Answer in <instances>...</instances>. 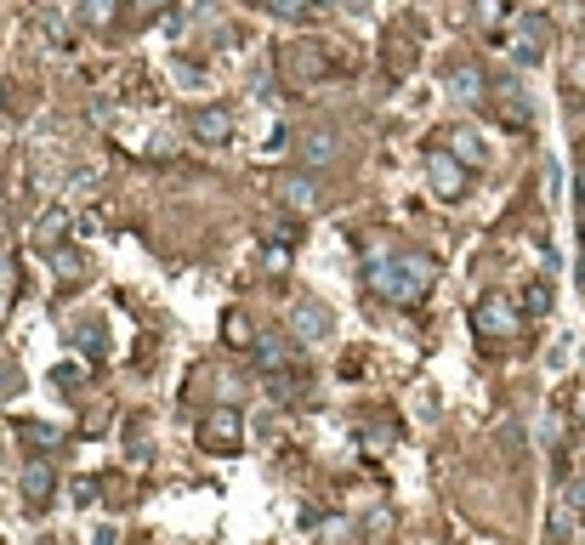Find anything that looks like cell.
I'll return each instance as SVG.
<instances>
[{
	"label": "cell",
	"instance_id": "obj_12",
	"mask_svg": "<svg viewBox=\"0 0 585 545\" xmlns=\"http://www.w3.org/2000/svg\"><path fill=\"white\" fill-rule=\"evenodd\" d=\"M495 91H500V97H495L500 120H506V125H517V131H523V125L534 120V114H529V97H523V86H517V80H500Z\"/></svg>",
	"mask_w": 585,
	"mask_h": 545
},
{
	"label": "cell",
	"instance_id": "obj_27",
	"mask_svg": "<svg viewBox=\"0 0 585 545\" xmlns=\"http://www.w3.org/2000/svg\"><path fill=\"white\" fill-rule=\"evenodd\" d=\"M580 239H585V233H580Z\"/></svg>",
	"mask_w": 585,
	"mask_h": 545
},
{
	"label": "cell",
	"instance_id": "obj_2",
	"mask_svg": "<svg viewBox=\"0 0 585 545\" xmlns=\"http://www.w3.org/2000/svg\"><path fill=\"white\" fill-rule=\"evenodd\" d=\"M517 324H523V307H517V301L506 296V290H489V296H483L478 307H472V330H478L483 341H506V335H512Z\"/></svg>",
	"mask_w": 585,
	"mask_h": 545
},
{
	"label": "cell",
	"instance_id": "obj_20",
	"mask_svg": "<svg viewBox=\"0 0 585 545\" xmlns=\"http://www.w3.org/2000/svg\"><path fill=\"white\" fill-rule=\"evenodd\" d=\"M267 392H273V398H307V381L302 375H267Z\"/></svg>",
	"mask_w": 585,
	"mask_h": 545
},
{
	"label": "cell",
	"instance_id": "obj_5",
	"mask_svg": "<svg viewBox=\"0 0 585 545\" xmlns=\"http://www.w3.org/2000/svg\"><path fill=\"white\" fill-rule=\"evenodd\" d=\"M426 182H432V194L438 199H461L466 194V165L455 154H449L444 142H438V148H426Z\"/></svg>",
	"mask_w": 585,
	"mask_h": 545
},
{
	"label": "cell",
	"instance_id": "obj_21",
	"mask_svg": "<svg viewBox=\"0 0 585 545\" xmlns=\"http://www.w3.org/2000/svg\"><path fill=\"white\" fill-rule=\"evenodd\" d=\"M557 500H563V506L574 511V517H580V528H585V477H568V483H563V494H557Z\"/></svg>",
	"mask_w": 585,
	"mask_h": 545
},
{
	"label": "cell",
	"instance_id": "obj_4",
	"mask_svg": "<svg viewBox=\"0 0 585 545\" xmlns=\"http://www.w3.org/2000/svg\"><path fill=\"white\" fill-rule=\"evenodd\" d=\"M551 46V23L540 18V12H523V18H512V29H506V52L529 69V63H540Z\"/></svg>",
	"mask_w": 585,
	"mask_h": 545
},
{
	"label": "cell",
	"instance_id": "obj_26",
	"mask_svg": "<svg viewBox=\"0 0 585 545\" xmlns=\"http://www.w3.org/2000/svg\"><path fill=\"white\" fill-rule=\"evenodd\" d=\"M142 6H148V12H160V6H165V0H142Z\"/></svg>",
	"mask_w": 585,
	"mask_h": 545
},
{
	"label": "cell",
	"instance_id": "obj_10",
	"mask_svg": "<svg viewBox=\"0 0 585 545\" xmlns=\"http://www.w3.org/2000/svg\"><path fill=\"white\" fill-rule=\"evenodd\" d=\"M256 370L262 375H279V370H290V364H296V352H290V341H284V335H256Z\"/></svg>",
	"mask_w": 585,
	"mask_h": 545
},
{
	"label": "cell",
	"instance_id": "obj_6",
	"mask_svg": "<svg viewBox=\"0 0 585 545\" xmlns=\"http://www.w3.org/2000/svg\"><path fill=\"white\" fill-rule=\"evenodd\" d=\"M284 330H290V341H302V347H319V341H330V313H324L319 301H296L290 318H284Z\"/></svg>",
	"mask_w": 585,
	"mask_h": 545
},
{
	"label": "cell",
	"instance_id": "obj_16",
	"mask_svg": "<svg viewBox=\"0 0 585 545\" xmlns=\"http://www.w3.org/2000/svg\"><path fill=\"white\" fill-rule=\"evenodd\" d=\"M449 97H461V103H478V97H483V69H478V63H466V69L449 74Z\"/></svg>",
	"mask_w": 585,
	"mask_h": 545
},
{
	"label": "cell",
	"instance_id": "obj_17",
	"mask_svg": "<svg viewBox=\"0 0 585 545\" xmlns=\"http://www.w3.org/2000/svg\"><path fill=\"white\" fill-rule=\"evenodd\" d=\"M222 341H228V347H256V324H250L245 313H228L222 318Z\"/></svg>",
	"mask_w": 585,
	"mask_h": 545
},
{
	"label": "cell",
	"instance_id": "obj_22",
	"mask_svg": "<svg viewBox=\"0 0 585 545\" xmlns=\"http://www.w3.org/2000/svg\"><path fill=\"white\" fill-rule=\"evenodd\" d=\"M52 267L63 273V279H80V273H86V262H80L74 250H52Z\"/></svg>",
	"mask_w": 585,
	"mask_h": 545
},
{
	"label": "cell",
	"instance_id": "obj_1",
	"mask_svg": "<svg viewBox=\"0 0 585 545\" xmlns=\"http://www.w3.org/2000/svg\"><path fill=\"white\" fill-rule=\"evenodd\" d=\"M432 279H438V267H432V256H421V250H381V256H370V290L381 301H392V307L426 301Z\"/></svg>",
	"mask_w": 585,
	"mask_h": 545
},
{
	"label": "cell",
	"instance_id": "obj_15",
	"mask_svg": "<svg viewBox=\"0 0 585 545\" xmlns=\"http://www.w3.org/2000/svg\"><path fill=\"white\" fill-rule=\"evenodd\" d=\"M336 154H341V142L330 131H307L302 137V165H330Z\"/></svg>",
	"mask_w": 585,
	"mask_h": 545
},
{
	"label": "cell",
	"instance_id": "obj_19",
	"mask_svg": "<svg viewBox=\"0 0 585 545\" xmlns=\"http://www.w3.org/2000/svg\"><path fill=\"white\" fill-rule=\"evenodd\" d=\"M523 313H534V318L551 313V284H546V279H534L529 290H523Z\"/></svg>",
	"mask_w": 585,
	"mask_h": 545
},
{
	"label": "cell",
	"instance_id": "obj_11",
	"mask_svg": "<svg viewBox=\"0 0 585 545\" xmlns=\"http://www.w3.org/2000/svg\"><path fill=\"white\" fill-rule=\"evenodd\" d=\"M444 148L461 159V165H483V159H489V148L478 142V131H472V125H449V131H444Z\"/></svg>",
	"mask_w": 585,
	"mask_h": 545
},
{
	"label": "cell",
	"instance_id": "obj_13",
	"mask_svg": "<svg viewBox=\"0 0 585 545\" xmlns=\"http://www.w3.org/2000/svg\"><path fill=\"white\" fill-rule=\"evenodd\" d=\"M63 239H69V211H46L35 222V245L52 256V250H63Z\"/></svg>",
	"mask_w": 585,
	"mask_h": 545
},
{
	"label": "cell",
	"instance_id": "obj_24",
	"mask_svg": "<svg viewBox=\"0 0 585 545\" xmlns=\"http://www.w3.org/2000/svg\"><path fill=\"white\" fill-rule=\"evenodd\" d=\"M574 205H580V216H585V165L574 171Z\"/></svg>",
	"mask_w": 585,
	"mask_h": 545
},
{
	"label": "cell",
	"instance_id": "obj_8",
	"mask_svg": "<svg viewBox=\"0 0 585 545\" xmlns=\"http://www.w3.org/2000/svg\"><path fill=\"white\" fill-rule=\"evenodd\" d=\"M188 131H194L205 148H222L233 137V108H194L188 114Z\"/></svg>",
	"mask_w": 585,
	"mask_h": 545
},
{
	"label": "cell",
	"instance_id": "obj_7",
	"mask_svg": "<svg viewBox=\"0 0 585 545\" xmlns=\"http://www.w3.org/2000/svg\"><path fill=\"white\" fill-rule=\"evenodd\" d=\"M18 483H23V500H29V511H40V506H46V500H52V494H57V472H52V460H23V477H18Z\"/></svg>",
	"mask_w": 585,
	"mask_h": 545
},
{
	"label": "cell",
	"instance_id": "obj_9",
	"mask_svg": "<svg viewBox=\"0 0 585 545\" xmlns=\"http://www.w3.org/2000/svg\"><path fill=\"white\" fill-rule=\"evenodd\" d=\"M279 194H284V205H290V211H319V182H313V171H290V176H284V182H279Z\"/></svg>",
	"mask_w": 585,
	"mask_h": 545
},
{
	"label": "cell",
	"instance_id": "obj_25",
	"mask_svg": "<svg viewBox=\"0 0 585 545\" xmlns=\"http://www.w3.org/2000/svg\"><path fill=\"white\" fill-rule=\"evenodd\" d=\"M341 6H347V12H353V18H364V12H370L375 0H341Z\"/></svg>",
	"mask_w": 585,
	"mask_h": 545
},
{
	"label": "cell",
	"instance_id": "obj_23",
	"mask_svg": "<svg viewBox=\"0 0 585 545\" xmlns=\"http://www.w3.org/2000/svg\"><path fill=\"white\" fill-rule=\"evenodd\" d=\"M114 18V0H86V23H108Z\"/></svg>",
	"mask_w": 585,
	"mask_h": 545
},
{
	"label": "cell",
	"instance_id": "obj_18",
	"mask_svg": "<svg viewBox=\"0 0 585 545\" xmlns=\"http://www.w3.org/2000/svg\"><path fill=\"white\" fill-rule=\"evenodd\" d=\"M279 18H290V23H313L319 18V0H267Z\"/></svg>",
	"mask_w": 585,
	"mask_h": 545
},
{
	"label": "cell",
	"instance_id": "obj_3",
	"mask_svg": "<svg viewBox=\"0 0 585 545\" xmlns=\"http://www.w3.org/2000/svg\"><path fill=\"white\" fill-rule=\"evenodd\" d=\"M194 438H199V449H205V455H233V449L245 443V415L222 404V409H211V415L194 426Z\"/></svg>",
	"mask_w": 585,
	"mask_h": 545
},
{
	"label": "cell",
	"instance_id": "obj_14",
	"mask_svg": "<svg viewBox=\"0 0 585 545\" xmlns=\"http://www.w3.org/2000/svg\"><path fill=\"white\" fill-rule=\"evenodd\" d=\"M74 347L80 352H91V358H103V347H108V330H103V318H74Z\"/></svg>",
	"mask_w": 585,
	"mask_h": 545
}]
</instances>
